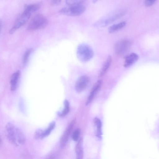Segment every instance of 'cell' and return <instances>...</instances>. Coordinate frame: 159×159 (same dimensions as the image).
<instances>
[{
	"label": "cell",
	"instance_id": "6da1fadb",
	"mask_svg": "<svg viewBox=\"0 0 159 159\" xmlns=\"http://www.w3.org/2000/svg\"><path fill=\"white\" fill-rule=\"evenodd\" d=\"M76 53L78 59L83 62L90 61L94 55L92 48L89 45L85 43H81L79 45Z\"/></svg>",
	"mask_w": 159,
	"mask_h": 159
},
{
	"label": "cell",
	"instance_id": "7a4b0ae2",
	"mask_svg": "<svg viewBox=\"0 0 159 159\" xmlns=\"http://www.w3.org/2000/svg\"><path fill=\"white\" fill-rule=\"evenodd\" d=\"M48 23L47 18L40 14L34 16L29 23L27 29L29 30H35L43 29Z\"/></svg>",
	"mask_w": 159,
	"mask_h": 159
},
{
	"label": "cell",
	"instance_id": "3957f363",
	"mask_svg": "<svg viewBox=\"0 0 159 159\" xmlns=\"http://www.w3.org/2000/svg\"><path fill=\"white\" fill-rule=\"evenodd\" d=\"M85 7L82 5L70 6L69 7H64L59 11L62 14L71 16H79L83 13L85 10Z\"/></svg>",
	"mask_w": 159,
	"mask_h": 159
},
{
	"label": "cell",
	"instance_id": "277c9868",
	"mask_svg": "<svg viewBox=\"0 0 159 159\" xmlns=\"http://www.w3.org/2000/svg\"><path fill=\"white\" fill-rule=\"evenodd\" d=\"M31 14V13L25 9L16 20L13 26L10 30L9 33L13 34L17 30L24 25L30 18Z\"/></svg>",
	"mask_w": 159,
	"mask_h": 159
},
{
	"label": "cell",
	"instance_id": "5b68a950",
	"mask_svg": "<svg viewBox=\"0 0 159 159\" xmlns=\"http://www.w3.org/2000/svg\"><path fill=\"white\" fill-rule=\"evenodd\" d=\"M131 45V41L128 39L120 40L117 42L115 45V52L118 55H123L128 52Z\"/></svg>",
	"mask_w": 159,
	"mask_h": 159
},
{
	"label": "cell",
	"instance_id": "8992f818",
	"mask_svg": "<svg viewBox=\"0 0 159 159\" xmlns=\"http://www.w3.org/2000/svg\"><path fill=\"white\" fill-rule=\"evenodd\" d=\"M89 81V78L86 75H84L80 77L75 85L76 92L80 93L85 90L88 86Z\"/></svg>",
	"mask_w": 159,
	"mask_h": 159
},
{
	"label": "cell",
	"instance_id": "52a82bcc",
	"mask_svg": "<svg viewBox=\"0 0 159 159\" xmlns=\"http://www.w3.org/2000/svg\"><path fill=\"white\" fill-rule=\"evenodd\" d=\"M16 127L12 123L9 122L6 125V129L8 133V139L10 142L16 146H18L17 143L16 134Z\"/></svg>",
	"mask_w": 159,
	"mask_h": 159
},
{
	"label": "cell",
	"instance_id": "ba28073f",
	"mask_svg": "<svg viewBox=\"0 0 159 159\" xmlns=\"http://www.w3.org/2000/svg\"><path fill=\"white\" fill-rule=\"evenodd\" d=\"M75 122V119H73L67 126L60 140V144L61 147H64L66 144L70 133Z\"/></svg>",
	"mask_w": 159,
	"mask_h": 159
},
{
	"label": "cell",
	"instance_id": "9c48e42d",
	"mask_svg": "<svg viewBox=\"0 0 159 159\" xmlns=\"http://www.w3.org/2000/svg\"><path fill=\"white\" fill-rule=\"evenodd\" d=\"M102 84V80H99L94 84L86 103V105H88L93 101L95 96L100 90Z\"/></svg>",
	"mask_w": 159,
	"mask_h": 159
},
{
	"label": "cell",
	"instance_id": "30bf717a",
	"mask_svg": "<svg viewBox=\"0 0 159 159\" xmlns=\"http://www.w3.org/2000/svg\"><path fill=\"white\" fill-rule=\"evenodd\" d=\"M139 58V56L136 53H131L125 57L124 66L125 68L131 66L138 61Z\"/></svg>",
	"mask_w": 159,
	"mask_h": 159
},
{
	"label": "cell",
	"instance_id": "8fae6325",
	"mask_svg": "<svg viewBox=\"0 0 159 159\" xmlns=\"http://www.w3.org/2000/svg\"><path fill=\"white\" fill-rule=\"evenodd\" d=\"M20 75V71L17 70L11 76L10 80L11 90V91H14L16 89Z\"/></svg>",
	"mask_w": 159,
	"mask_h": 159
},
{
	"label": "cell",
	"instance_id": "7c38bea8",
	"mask_svg": "<svg viewBox=\"0 0 159 159\" xmlns=\"http://www.w3.org/2000/svg\"><path fill=\"white\" fill-rule=\"evenodd\" d=\"M111 61V57L109 55L107 58L100 70L98 75L99 77H101L105 75L110 66Z\"/></svg>",
	"mask_w": 159,
	"mask_h": 159
},
{
	"label": "cell",
	"instance_id": "4fadbf2b",
	"mask_svg": "<svg viewBox=\"0 0 159 159\" xmlns=\"http://www.w3.org/2000/svg\"><path fill=\"white\" fill-rule=\"evenodd\" d=\"M83 139L82 138H81L79 139L75 147V151L76 158L78 159H82L83 157Z\"/></svg>",
	"mask_w": 159,
	"mask_h": 159
},
{
	"label": "cell",
	"instance_id": "5bb4252c",
	"mask_svg": "<svg viewBox=\"0 0 159 159\" xmlns=\"http://www.w3.org/2000/svg\"><path fill=\"white\" fill-rule=\"evenodd\" d=\"M125 12V11H121L110 17L104 22V25L106 26L113 23L123 16Z\"/></svg>",
	"mask_w": 159,
	"mask_h": 159
},
{
	"label": "cell",
	"instance_id": "9a60e30c",
	"mask_svg": "<svg viewBox=\"0 0 159 159\" xmlns=\"http://www.w3.org/2000/svg\"><path fill=\"white\" fill-rule=\"evenodd\" d=\"M16 134L18 144H24L26 140L25 135L23 131L18 127L16 128Z\"/></svg>",
	"mask_w": 159,
	"mask_h": 159
},
{
	"label": "cell",
	"instance_id": "2e32d148",
	"mask_svg": "<svg viewBox=\"0 0 159 159\" xmlns=\"http://www.w3.org/2000/svg\"><path fill=\"white\" fill-rule=\"evenodd\" d=\"M126 24L125 21H122L118 24L113 25L109 28L108 32L110 33H112L118 31L124 27Z\"/></svg>",
	"mask_w": 159,
	"mask_h": 159
},
{
	"label": "cell",
	"instance_id": "e0dca14e",
	"mask_svg": "<svg viewBox=\"0 0 159 159\" xmlns=\"http://www.w3.org/2000/svg\"><path fill=\"white\" fill-rule=\"evenodd\" d=\"M94 123L97 128L96 136L99 138L101 139L102 135L101 131L102 123L101 121L98 118H95L94 119Z\"/></svg>",
	"mask_w": 159,
	"mask_h": 159
},
{
	"label": "cell",
	"instance_id": "ac0fdd59",
	"mask_svg": "<svg viewBox=\"0 0 159 159\" xmlns=\"http://www.w3.org/2000/svg\"><path fill=\"white\" fill-rule=\"evenodd\" d=\"M64 108L61 113L58 114V115L61 117H63L66 115L69 112L70 104L68 101L65 100L64 102Z\"/></svg>",
	"mask_w": 159,
	"mask_h": 159
},
{
	"label": "cell",
	"instance_id": "d6986e66",
	"mask_svg": "<svg viewBox=\"0 0 159 159\" xmlns=\"http://www.w3.org/2000/svg\"><path fill=\"white\" fill-rule=\"evenodd\" d=\"M40 7V4L36 3L29 5L26 6L25 9L31 13L38 10Z\"/></svg>",
	"mask_w": 159,
	"mask_h": 159
},
{
	"label": "cell",
	"instance_id": "ffe728a7",
	"mask_svg": "<svg viewBox=\"0 0 159 159\" xmlns=\"http://www.w3.org/2000/svg\"><path fill=\"white\" fill-rule=\"evenodd\" d=\"M55 126V122L53 121L51 123L48 127L44 130H43L42 134V139L48 136L50 133L51 131L53 130Z\"/></svg>",
	"mask_w": 159,
	"mask_h": 159
},
{
	"label": "cell",
	"instance_id": "44dd1931",
	"mask_svg": "<svg viewBox=\"0 0 159 159\" xmlns=\"http://www.w3.org/2000/svg\"><path fill=\"white\" fill-rule=\"evenodd\" d=\"M86 0H66L67 4L70 6L82 5Z\"/></svg>",
	"mask_w": 159,
	"mask_h": 159
},
{
	"label": "cell",
	"instance_id": "7402d4cb",
	"mask_svg": "<svg viewBox=\"0 0 159 159\" xmlns=\"http://www.w3.org/2000/svg\"><path fill=\"white\" fill-rule=\"evenodd\" d=\"M32 51V49H29L26 51L23 57V62L24 64L27 63L29 56Z\"/></svg>",
	"mask_w": 159,
	"mask_h": 159
},
{
	"label": "cell",
	"instance_id": "603a6c76",
	"mask_svg": "<svg viewBox=\"0 0 159 159\" xmlns=\"http://www.w3.org/2000/svg\"><path fill=\"white\" fill-rule=\"evenodd\" d=\"M80 134V130L79 128L76 129L73 132L72 135V139L74 141H77Z\"/></svg>",
	"mask_w": 159,
	"mask_h": 159
},
{
	"label": "cell",
	"instance_id": "cb8c5ba5",
	"mask_svg": "<svg viewBox=\"0 0 159 159\" xmlns=\"http://www.w3.org/2000/svg\"><path fill=\"white\" fill-rule=\"evenodd\" d=\"M43 130L41 129H38L35 132L34 137L36 139H42V134Z\"/></svg>",
	"mask_w": 159,
	"mask_h": 159
},
{
	"label": "cell",
	"instance_id": "d4e9b609",
	"mask_svg": "<svg viewBox=\"0 0 159 159\" xmlns=\"http://www.w3.org/2000/svg\"><path fill=\"white\" fill-rule=\"evenodd\" d=\"M156 0H145L144 4L146 7H150L153 5Z\"/></svg>",
	"mask_w": 159,
	"mask_h": 159
},
{
	"label": "cell",
	"instance_id": "484cf974",
	"mask_svg": "<svg viewBox=\"0 0 159 159\" xmlns=\"http://www.w3.org/2000/svg\"><path fill=\"white\" fill-rule=\"evenodd\" d=\"M61 2V0H51V5L53 6H56L59 5Z\"/></svg>",
	"mask_w": 159,
	"mask_h": 159
},
{
	"label": "cell",
	"instance_id": "4316f807",
	"mask_svg": "<svg viewBox=\"0 0 159 159\" xmlns=\"http://www.w3.org/2000/svg\"><path fill=\"white\" fill-rule=\"evenodd\" d=\"M2 26V23L1 21L0 20V32H1Z\"/></svg>",
	"mask_w": 159,
	"mask_h": 159
},
{
	"label": "cell",
	"instance_id": "83f0119b",
	"mask_svg": "<svg viewBox=\"0 0 159 159\" xmlns=\"http://www.w3.org/2000/svg\"><path fill=\"white\" fill-rule=\"evenodd\" d=\"M98 0H93V2L94 3H95L98 1Z\"/></svg>",
	"mask_w": 159,
	"mask_h": 159
}]
</instances>
